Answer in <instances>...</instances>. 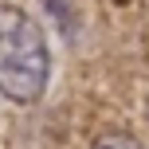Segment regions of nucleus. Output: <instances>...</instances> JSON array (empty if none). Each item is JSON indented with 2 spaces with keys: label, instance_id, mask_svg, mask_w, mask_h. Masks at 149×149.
<instances>
[{
  "label": "nucleus",
  "instance_id": "nucleus-1",
  "mask_svg": "<svg viewBox=\"0 0 149 149\" xmlns=\"http://www.w3.org/2000/svg\"><path fill=\"white\" fill-rule=\"evenodd\" d=\"M51 79V51L43 28L24 8L0 4V94L12 102H39Z\"/></svg>",
  "mask_w": 149,
  "mask_h": 149
},
{
  "label": "nucleus",
  "instance_id": "nucleus-2",
  "mask_svg": "<svg viewBox=\"0 0 149 149\" xmlns=\"http://www.w3.org/2000/svg\"><path fill=\"white\" fill-rule=\"evenodd\" d=\"M98 149H145V145L134 141V137H126V134H110V137L98 141Z\"/></svg>",
  "mask_w": 149,
  "mask_h": 149
}]
</instances>
